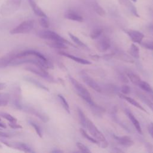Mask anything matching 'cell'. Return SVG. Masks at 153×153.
<instances>
[{
  "label": "cell",
  "mask_w": 153,
  "mask_h": 153,
  "mask_svg": "<svg viewBox=\"0 0 153 153\" xmlns=\"http://www.w3.org/2000/svg\"><path fill=\"white\" fill-rule=\"evenodd\" d=\"M24 63H30L47 69H53L52 62L41 53L33 50H25L16 54L10 66H17Z\"/></svg>",
  "instance_id": "1"
},
{
  "label": "cell",
  "mask_w": 153,
  "mask_h": 153,
  "mask_svg": "<svg viewBox=\"0 0 153 153\" xmlns=\"http://www.w3.org/2000/svg\"><path fill=\"white\" fill-rule=\"evenodd\" d=\"M86 128L88 129L89 133L91 136L95 138L100 143V146L103 148H106L108 146V142L106 140L105 136L97 128L94 124L88 118L87 120Z\"/></svg>",
  "instance_id": "2"
},
{
  "label": "cell",
  "mask_w": 153,
  "mask_h": 153,
  "mask_svg": "<svg viewBox=\"0 0 153 153\" xmlns=\"http://www.w3.org/2000/svg\"><path fill=\"white\" fill-rule=\"evenodd\" d=\"M69 79L73 85L74 87L77 91L78 95L84 100L88 105H91L94 103V102L91 99V94L90 92L87 90V89L83 86L80 82H79L76 79L72 77L71 76H69Z\"/></svg>",
  "instance_id": "3"
},
{
  "label": "cell",
  "mask_w": 153,
  "mask_h": 153,
  "mask_svg": "<svg viewBox=\"0 0 153 153\" xmlns=\"http://www.w3.org/2000/svg\"><path fill=\"white\" fill-rule=\"evenodd\" d=\"M22 0H7L1 5L0 13L2 16L7 17L15 13L20 7Z\"/></svg>",
  "instance_id": "4"
},
{
  "label": "cell",
  "mask_w": 153,
  "mask_h": 153,
  "mask_svg": "<svg viewBox=\"0 0 153 153\" xmlns=\"http://www.w3.org/2000/svg\"><path fill=\"white\" fill-rule=\"evenodd\" d=\"M37 35L42 39H48L53 41H60L74 47V45H73L72 43H71L68 40H66V39H65L64 38L59 35L56 32L52 30H39L37 33Z\"/></svg>",
  "instance_id": "5"
},
{
  "label": "cell",
  "mask_w": 153,
  "mask_h": 153,
  "mask_svg": "<svg viewBox=\"0 0 153 153\" xmlns=\"http://www.w3.org/2000/svg\"><path fill=\"white\" fill-rule=\"evenodd\" d=\"M34 21L33 20H27L22 22L16 27H14L10 31V33L14 34H23L30 32L34 27Z\"/></svg>",
  "instance_id": "6"
},
{
  "label": "cell",
  "mask_w": 153,
  "mask_h": 153,
  "mask_svg": "<svg viewBox=\"0 0 153 153\" xmlns=\"http://www.w3.org/2000/svg\"><path fill=\"white\" fill-rule=\"evenodd\" d=\"M20 109L23 110L25 112L28 114L35 115V117H36L44 123H47L49 120V118L47 114H45L44 112L39 110L38 109L33 106L29 105H23L22 103Z\"/></svg>",
  "instance_id": "7"
},
{
  "label": "cell",
  "mask_w": 153,
  "mask_h": 153,
  "mask_svg": "<svg viewBox=\"0 0 153 153\" xmlns=\"http://www.w3.org/2000/svg\"><path fill=\"white\" fill-rule=\"evenodd\" d=\"M25 69L29 72H31L32 73H33L34 74H35L36 75H39L40 77H41L50 82H54L55 81L54 78L51 75H50L48 72H47L45 69H44L43 68L34 65L33 66H27L25 68Z\"/></svg>",
  "instance_id": "8"
},
{
  "label": "cell",
  "mask_w": 153,
  "mask_h": 153,
  "mask_svg": "<svg viewBox=\"0 0 153 153\" xmlns=\"http://www.w3.org/2000/svg\"><path fill=\"white\" fill-rule=\"evenodd\" d=\"M5 145L8 147L16 149L25 152H34V151L26 143L20 142H2Z\"/></svg>",
  "instance_id": "9"
},
{
  "label": "cell",
  "mask_w": 153,
  "mask_h": 153,
  "mask_svg": "<svg viewBox=\"0 0 153 153\" xmlns=\"http://www.w3.org/2000/svg\"><path fill=\"white\" fill-rule=\"evenodd\" d=\"M81 77L82 79L84 81V82L88 85L90 87L94 90L97 92H101L102 88L100 87V85L95 81L94 79H93L91 77H90L88 75H87L84 72H81L80 73Z\"/></svg>",
  "instance_id": "10"
},
{
  "label": "cell",
  "mask_w": 153,
  "mask_h": 153,
  "mask_svg": "<svg viewBox=\"0 0 153 153\" xmlns=\"http://www.w3.org/2000/svg\"><path fill=\"white\" fill-rule=\"evenodd\" d=\"M124 31L133 42L140 44L142 42V40L144 38V35L143 33L133 29H127Z\"/></svg>",
  "instance_id": "11"
},
{
  "label": "cell",
  "mask_w": 153,
  "mask_h": 153,
  "mask_svg": "<svg viewBox=\"0 0 153 153\" xmlns=\"http://www.w3.org/2000/svg\"><path fill=\"white\" fill-rule=\"evenodd\" d=\"M97 48L100 52H105L111 47V41L106 36H102L96 44Z\"/></svg>",
  "instance_id": "12"
},
{
  "label": "cell",
  "mask_w": 153,
  "mask_h": 153,
  "mask_svg": "<svg viewBox=\"0 0 153 153\" xmlns=\"http://www.w3.org/2000/svg\"><path fill=\"white\" fill-rule=\"evenodd\" d=\"M16 53H9L0 57V69L5 68L10 66L11 62L16 57Z\"/></svg>",
  "instance_id": "13"
},
{
  "label": "cell",
  "mask_w": 153,
  "mask_h": 153,
  "mask_svg": "<svg viewBox=\"0 0 153 153\" xmlns=\"http://www.w3.org/2000/svg\"><path fill=\"white\" fill-rule=\"evenodd\" d=\"M114 139L121 145L125 147H130L134 145V142L132 139L128 136H116L113 135Z\"/></svg>",
  "instance_id": "14"
},
{
  "label": "cell",
  "mask_w": 153,
  "mask_h": 153,
  "mask_svg": "<svg viewBox=\"0 0 153 153\" xmlns=\"http://www.w3.org/2000/svg\"><path fill=\"white\" fill-rule=\"evenodd\" d=\"M118 2L121 5L127 8L133 16L136 17H140L136 7L130 0H118Z\"/></svg>",
  "instance_id": "15"
},
{
  "label": "cell",
  "mask_w": 153,
  "mask_h": 153,
  "mask_svg": "<svg viewBox=\"0 0 153 153\" xmlns=\"http://www.w3.org/2000/svg\"><path fill=\"white\" fill-rule=\"evenodd\" d=\"M59 54L61 56H65L72 60H74L76 62L78 63H80V64H82V65H91V62L86 60V59H82V58H80V57H78L77 56H74V55H72L71 54H69L68 53H66L65 51H59Z\"/></svg>",
  "instance_id": "16"
},
{
  "label": "cell",
  "mask_w": 153,
  "mask_h": 153,
  "mask_svg": "<svg viewBox=\"0 0 153 153\" xmlns=\"http://www.w3.org/2000/svg\"><path fill=\"white\" fill-rule=\"evenodd\" d=\"M64 16L66 19L72 21H76L78 22H82L84 21V19L82 16L72 10H68L66 11Z\"/></svg>",
  "instance_id": "17"
},
{
  "label": "cell",
  "mask_w": 153,
  "mask_h": 153,
  "mask_svg": "<svg viewBox=\"0 0 153 153\" xmlns=\"http://www.w3.org/2000/svg\"><path fill=\"white\" fill-rule=\"evenodd\" d=\"M126 114L127 115V117H128L129 120H130V121L131 122V123L133 124V126L134 127V128H136V130L137 131V132L139 134H142V128L140 127V123L138 121V120H137V118L134 116V115L128 110V109H126L125 110Z\"/></svg>",
  "instance_id": "18"
},
{
  "label": "cell",
  "mask_w": 153,
  "mask_h": 153,
  "mask_svg": "<svg viewBox=\"0 0 153 153\" xmlns=\"http://www.w3.org/2000/svg\"><path fill=\"white\" fill-rule=\"evenodd\" d=\"M118 96H119L121 98H122V99L126 100L127 102H128V103H130L131 105H133L134 106L137 108L139 109L140 110H141V111H143V112H145L148 114V112L146 111V110H145V109L139 102H137L136 100H134L133 98L130 97H129V96H127V95L123 94H122V93H119V94H118Z\"/></svg>",
  "instance_id": "19"
},
{
  "label": "cell",
  "mask_w": 153,
  "mask_h": 153,
  "mask_svg": "<svg viewBox=\"0 0 153 153\" xmlns=\"http://www.w3.org/2000/svg\"><path fill=\"white\" fill-rule=\"evenodd\" d=\"M29 4H30V6L31 7L32 10H33V13L37 16L40 17H47L45 13L42 10V9L37 5V4L35 2V0H28Z\"/></svg>",
  "instance_id": "20"
},
{
  "label": "cell",
  "mask_w": 153,
  "mask_h": 153,
  "mask_svg": "<svg viewBox=\"0 0 153 153\" xmlns=\"http://www.w3.org/2000/svg\"><path fill=\"white\" fill-rule=\"evenodd\" d=\"M114 56H116L117 58H118L119 59L126 62H128V63H133L134 60L130 56L128 55L127 54H126V53L123 52L121 50H117L114 52Z\"/></svg>",
  "instance_id": "21"
},
{
  "label": "cell",
  "mask_w": 153,
  "mask_h": 153,
  "mask_svg": "<svg viewBox=\"0 0 153 153\" xmlns=\"http://www.w3.org/2000/svg\"><path fill=\"white\" fill-rule=\"evenodd\" d=\"M24 79L27 81V82L33 84L34 85H35L36 87L38 88H39L43 90H45V91H49V89L45 86L43 84H42L41 82H40L39 81H38L35 78H33L31 76H26L24 77Z\"/></svg>",
  "instance_id": "22"
},
{
  "label": "cell",
  "mask_w": 153,
  "mask_h": 153,
  "mask_svg": "<svg viewBox=\"0 0 153 153\" xmlns=\"http://www.w3.org/2000/svg\"><path fill=\"white\" fill-rule=\"evenodd\" d=\"M126 74L128 79L130 81H131L132 83H133L134 84H135L136 85H138V84L142 80L140 79V76L137 74L134 73L132 71H127Z\"/></svg>",
  "instance_id": "23"
},
{
  "label": "cell",
  "mask_w": 153,
  "mask_h": 153,
  "mask_svg": "<svg viewBox=\"0 0 153 153\" xmlns=\"http://www.w3.org/2000/svg\"><path fill=\"white\" fill-rule=\"evenodd\" d=\"M137 95L138 97L148 106V108L152 111L153 113V102L151 100V99L148 98L147 96H146L144 94L142 93H137Z\"/></svg>",
  "instance_id": "24"
},
{
  "label": "cell",
  "mask_w": 153,
  "mask_h": 153,
  "mask_svg": "<svg viewBox=\"0 0 153 153\" xmlns=\"http://www.w3.org/2000/svg\"><path fill=\"white\" fill-rule=\"evenodd\" d=\"M128 54L131 57H133L134 59H139L140 57L139 53V47L135 45L134 43L130 45V47L128 49Z\"/></svg>",
  "instance_id": "25"
},
{
  "label": "cell",
  "mask_w": 153,
  "mask_h": 153,
  "mask_svg": "<svg viewBox=\"0 0 153 153\" xmlns=\"http://www.w3.org/2000/svg\"><path fill=\"white\" fill-rule=\"evenodd\" d=\"M89 106L91 108L93 113L97 117H101L102 114H103V113L105 112V109L103 108L102 106L97 105L95 103L93 105H89Z\"/></svg>",
  "instance_id": "26"
},
{
  "label": "cell",
  "mask_w": 153,
  "mask_h": 153,
  "mask_svg": "<svg viewBox=\"0 0 153 153\" xmlns=\"http://www.w3.org/2000/svg\"><path fill=\"white\" fill-rule=\"evenodd\" d=\"M47 45L51 48H57V49H65L68 48V45H67L68 44L60 41H51V42H47Z\"/></svg>",
  "instance_id": "27"
},
{
  "label": "cell",
  "mask_w": 153,
  "mask_h": 153,
  "mask_svg": "<svg viewBox=\"0 0 153 153\" xmlns=\"http://www.w3.org/2000/svg\"><path fill=\"white\" fill-rule=\"evenodd\" d=\"M77 112H78V115L79 121H80V123H81V126L84 128H86L87 118L85 117V115L84 113L82 112V111L80 108H79L78 107H77Z\"/></svg>",
  "instance_id": "28"
},
{
  "label": "cell",
  "mask_w": 153,
  "mask_h": 153,
  "mask_svg": "<svg viewBox=\"0 0 153 153\" xmlns=\"http://www.w3.org/2000/svg\"><path fill=\"white\" fill-rule=\"evenodd\" d=\"M80 133L81 134V135L85 137V139H87L88 140H89L90 142L93 143H94V144H96V145H98L99 146L100 145V143L99 142V141H97L95 138H94L93 136H90L87 133V131L84 129V128H80Z\"/></svg>",
  "instance_id": "29"
},
{
  "label": "cell",
  "mask_w": 153,
  "mask_h": 153,
  "mask_svg": "<svg viewBox=\"0 0 153 153\" xmlns=\"http://www.w3.org/2000/svg\"><path fill=\"white\" fill-rule=\"evenodd\" d=\"M68 35H69V37L71 38V39L72 40V41H73L75 44H76L77 45H78V46H79V47H82V48H88L87 45L85 43H84L81 40H80V39H79L77 36H76L75 35H73L72 33H70V32L68 33Z\"/></svg>",
  "instance_id": "30"
},
{
  "label": "cell",
  "mask_w": 153,
  "mask_h": 153,
  "mask_svg": "<svg viewBox=\"0 0 153 153\" xmlns=\"http://www.w3.org/2000/svg\"><path fill=\"white\" fill-rule=\"evenodd\" d=\"M137 86L139 87L143 91H146L147 93H149L151 91L153 90L152 88L151 87V85L148 82H146V81H142V80L140 81V82H139V84H138Z\"/></svg>",
  "instance_id": "31"
},
{
  "label": "cell",
  "mask_w": 153,
  "mask_h": 153,
  "mask_svg": "<svg viewBox=\"0 0 153 153\" xmlns=\"http://www.w3.org/2000/svg\"><path fill=\"white\" fill-rule=\"evenodd\" d=\"M57 97L59 99L60 102L61 103V105H62V106L63 107V108L65 109V110L68 113H70V108H69V105L67 102V100H66V99L62 95V94H58Z\"/></svg>",
  "instance_id": "32"
},
{
  "label": "cell",
  "mask_w": 153,
  "mask_h": 153,
  "mask_svg": "<svg viewBox=\"0 0 153 153\" xmlns=\"http://www.w3.org/2000/svg\"><path fill=\"white\" fill-rule=\"evenodd\" d=\"M9 100L10 95L8 93H0V106H7Z\"/></svg>",
  "instance_id": "33"
},
{
  "label": "cell",
  "mask_w": 153,
  "mask_h": 153,
  "mask_svg": "<svg viewBox=\"0 0 153 153\" xmlns=\"http://www.w3.org/2000/svg\"><path fill=\"white\" fill-rule=\"evenodd\" d=\"M93 9L94 11L99 14V16L102 17H104L106 15V11L97 2H95L93 4Z\"/></svg>",
  "instance_id": "34"
},
{
  "label": "cell",
  "mask_w": 153,
  "mask_h": 153,
  "mask_svg": "<svg viewBox=\"0 0 153 153\" xmlns=\"http://www.w3.org/2000/svg\"><path fill=\"white\" fill-rule=\"evenodd\" d=\"M103 29L98 27V28H96L94 29L90 33V36L91 38V39H95L98 38L103 33Z\"/></svg>",
  "instance_id": "35"
},
{
  "label": "cell",
  "mask_w": 153,
  "mask_h": 153,
  "mask_svg": "<svg viewBox=\"0 0 153 153\" xmlns=\"http://www.w3.org/2000/svg\"><path fill=\"white\" fill-rule=\"evenodd\" d=\"M29 123L30 124V125L35 129L36 134H38V136L40 137H42V136H43V134H42V129L39 126H38L36 123H35V122L32 121H29Z\"/></svg>",
  "instance_id": "36"
},
{
  "label": "cell",
  "mask_w": 153,
  "mask_h": 153,
  "mask_svg": "<svg viewBox=\"0 0 153 153\" xmlns=\"http://www.w3.org/2000/svg\"><path fill=\"white\" fill-rule=\"evenodd\" d=\"M0 116L3 118H5V120H7L8 122H17V119L7 112H1Z\"/></svg>",
  "instance_id": "37"
},
{
  "label": "cell",
  "mask_w": 153,
  "mask_h": 153,
  "mask_svg": "<svg viewBox=\"0 0 153 153\" xmlns=\"http://www.w3.org/2000/svg\"><path fill=\"white\" fill-rule=\"evenodd\" d=\"M40 25L44 28H48L49 27V22L47 19V17H42L39 20Z\"/></svg>",
  "instance_id": "38"
},
{
  "label": "cell",
  "mask_w": 153,
  "mask_h": 153,
  "mask_svg": "<svg viewBox=\"0 0 153 153\" xmlns=\"http://www.w3.org/2000/svg\"><path fill=\"white\" fill-rule=\"evenodd\" d=\"M76 147L81 151V152H90L91 151L84 144H82L81 142H76Z\"/></svg>",
  "instance_id": "39"
},
{
  "label": "cell",
  "mask_w": 153,
  "mask_h": 153,
  "mask_svg": "<svg viewBox=\"0 0 153 153\" xmlns=\"http://www.w3.org/2000/svg\"><path fill=\"white\" fill-rule=\"evenodd\" d=\"M121 91L122 94L127 95V94H130V93L131 91V88L127 85H123L121 87Z\"/></svg>",
  "instance_id": "40"
},
{
  "label": "cell",
  "mask_w": 153,
  "mask_h": 153,
  "mask_svg": "<svg viewBox=\"0 0 153 153\" xmlns=\"http://www.w3.org/2000/svg\"><path fill=\"white\" fill-rule=\"evenodd\" d=\"M8 126L13 128V129H19V128H22V126L19 124L17 123V122H9L8 123Z\"/></svg>",
  "instance_id": "41"
},
{
  "label": "cell",
  "mask_w": 153,
  "mask_h": 153,
  "mask_svg": "<svg viewBox=\"0 0 153 153\" xmlns=\"http://www.w3.org/2000/svg\"><path fill=\"white\" fill-rule=\"evenodd\" d=\"M140 44H141L142 46L144 47L145 48L149 50H153V42H141Z\"/></svg>",
  "instance_id": "42"
},
{
  "label": "cell",
  "mask_w": 153,
  "mask_h": 153,
  "mask_svg": "<svg viewBox=\"0 0 153 153\" xmlns=\"http://www.w3.org/2000/svg\"><path fill=\"white\" fill-rule=\"evenodd\" d=\"M118 78H119L120 81H123L124 82L126 83V82H128V79L126 74L124 75L123 73H120L119 75H118Z\"/></svg>",
  "instance_id": "43"
},
{
  "label": "cell",
  "mask_w": 153,
  "mask_h": 153,
  "mask_svg": "<svg viewBox=\"0 0 153 153\" xmlns=\"http://www.w3.org/2000/svg\"><path fill=\"white\" fill-rule=\"evenodd\" d=\"M148 132H149V134L151 135V136L153 139V123L152 122L150 123L148 125Z\"/></svg>",
  "instance_id": "44"
},
{
  "label": "cell",
  "mask_w": 153,
  "mask_h": 153,
  "mask_svg": "<svg viewBox=\"0 0 153 153\" xmlns=\"http://www.w3.org/2000/svg\"><path fill=\"white\" fill-rule=\"evenodd\" d=\"M113 56H114V53H109V54H105L103 56V58L106 60L111 59Z\"/></svg>",
  "instance_id": "45"
},
{
  "label": "cell",
  "mask_w": 153,
  "mask_h": 153,
  "mask_svg": "<svg viewBox=\"0 0 153 153\" xmlns=\"http://www.w3.org/2000/svg\"><path fill=\"white\" fill-rule=\"evenodd\" d=\"M9 134L7 133H5V132H3V131H0V137H9Z\"/></svg>",
  "instance_id": "46"
},
{
  "label": "cell",
  "mask_w": 153,
  "mask_h": 153,
  "mask_svg": "<svg viewBox=\"0 0 153 153\" xmlns=\"http://www.w3.org/2000/svg\"><path fill=\"white\" fill-rule=\"evenodd\" d=\"M6 84L4 82H0V90H4L6 87Z\"/></svg>",
  "instance_id": "47"
},
{
  "label": "cell",
  "mask_w": 153,
  "mask_h": 153,
  "mask_svg": "<svg viewBox=\"0 0 153 153\" xmlns=\"http://www.w3.org/2000/svg\"><path fill=\"white\" fill-rule=\"evenodd\" d=\"M0 128H7L6 125L5 124L1 123V121H0Z\"/></svg>",
  "instance_id": "48"
},
{
  "label": "cell",
  "mask_w": 153,
  "mask_h": 153,
  "mask_svg": "<svg viewBox=\"0 0 153 153\" xmlns=\"http://www.w3.org/2000/svg\"><path fill=\"white\" fill-rule=\"evenodd\" d=\"M149 95V96L151 97V100L152 101V102H153V90L152 91H151L150 93H148Z\"/></svg>",
  "instance_id": "49"
},
{
  "label": "cell",
  "mask_w": 153,
  "mask_h": 153,
  "mask_svg": "<svg viewBox=\"0 0 153 153\" xmlns=\"http://www.w3.org/2000/svg\"><path fill=\"white\" fill-rule=\"evenodd\" d=\"M148 29H149L151 32H153V24L150 25L148 26Z\"/></svg>",
  "instance_id": "50"
},
{
  "label": "cell",
  "mask_w": 153,
  "mask_h": 153,
  "mask_svg": "<svg viewBox=\"0 0 153 153\" xmlns=\"http://www.w3.org/2000/svg\"><path fill=\"white\" fill-rule=\"evenodd\" d=\"M51 152H55V153H57V152H63V151L60 150V149H54V150L51 151Z\"/></svg>",
  "instance_id": "51"
},
{
  "label": "cell",
  "mask_w": 153,
  "mask_h": 153,
  "mask_svg": "<svg viewBox=\"0 0 153 153\" xmlns=\"http://www.w3.org/2000/svg\"><path fill=\"white\" fill-rule=\"evenodd\" d=\"M114 149H115V151H115V152H123V151H122V150H120V149H117L116 148H115Z\"/></svg>",
  "instance_id": "52"
},
{
  "label": "cell",
  "mask_w": 153,
  "mask_h": 153,
  "mask_svg": "<svg viewBox=\"0 0 153 153\" xmlns=\"http://www.w3.org/2000/svg\"><path fill=\"white\" fill-rule=\"evenodd\" d=\"M131 1L134 2H137V0H131Z\"/></svg>",
  "instance_id": "53"
},
{
  "label": "cell",
  "mask_w": 153,
  "mask_h": 153,
  "mask_svg": "<svg viewBox=\"0 0 153 153\" xmlns=\"http://www.w3.org/2000/svg\"><path fill=\"white\" fill-rule=\"evenodd\" d=\"M0 148H2V146H1V145H0Z\"/></svg>",
  "instance_id": "54"
},
{
  "label": "cell",
  "mask_w": 153,
  "mask_h": 153,
  "mask_svg": "<svg viewBox=\"0 0 153 153\" xmlns=\"http://www.w3.org/2000/svg\"><path fill=\"white\" fill-rule=\"evenodd\" d=\"M0 121H1V118H0Z\"/></svg>",
  "instance_id": "55"
}]
</instances>
